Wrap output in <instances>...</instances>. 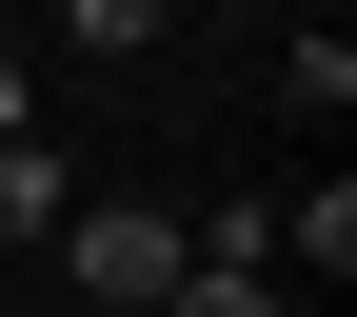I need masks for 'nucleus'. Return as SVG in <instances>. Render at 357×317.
I'll return each instance as SVG.
<instances>
[{
	"label": "nucleus",
	"instance_id": "f257e3e1",
	"mask_svg": "<svg viewBox=\"0 0 357 317\" xmlns=\"http://www.w3.org/2000/svg\"><path fill=\"white\" fill-rule=\"evenodd\" d=\"M60 278L100 297V317H159L178 278H199V218H159V199H79V218H60Z\"/></svg>",
	"mask_w": 357,
	"mask_h": 317
},
{
	"label": "nucleus",
	"instance_id": "f03ea898",
	"mask_svg": "<svg viewBox=\"0 0 357 317\" xmlns=\"http://www.w3.org/2000/svg\"><path fill=\"white\" fill-rule=\"evenodd\" d=\"M60 218H79V178H60V139L20 119V139H0V238H60Z\"/></svg>",
	"mask_w": 357,
	"mask_h": 317
},
{
	"label": "nucleus",
	"instance_id": "7ed1b4c3",
	"mask_svg": "<svg viewBox=\"0 0 357 317\" xmlns=\"http://www.w3.org/2000/svg\"><path fill=\"white\" fill-rule=\"evenodd\" d=\"M278 258H318V278L357 258V199H337V178H298V199H278Z\"/></svg>",
	"mask_w": 357,
	"mask_h": 317
},
{
	"label": "nucleus",
	"instance_id": "20e7f679",
	"mask_svg": "<svg viewBox=\"0 0 357 317\" xmlns=\"http://www.w3.org/2000/svg\"><path fill=\"white\" fill-rule=\"evenodd\" d=\"M159 317H278V278H258V258H199V278H178Z\"/></svg>",
	"mask_w": 357,
	"mask_h": 317
},
{
	"label": "nucleus",
	"instance_id": "39448f33",
	"mask_svg": "<svg viewBox=\"0 0 357 317\" xmlns=\"http://www.w3.org/2000/svg\"><path fill=\"white\" fill-rule=\"evenodd\" d=\"M159 20H178V0H60V40H100V60H139Z\"/></svg>",
	"mask_w": 357,
	"mask_h": 317
},
{
	"label": "nucleus",
	"instance_id": "423d86ee",
	"mask_svg": "<svg viewBox=\"0 0 357 317\" xmlns=\"http://www.w3.org/2000/svg\"><path fill=\"white\" fill-rule=\"evenodd\" d=\"M20 119H40V79H20V60H0V139H20Z\"/></svg>",
	"mask_w": 357,
	"mask_h": 317
}]
</instances>
